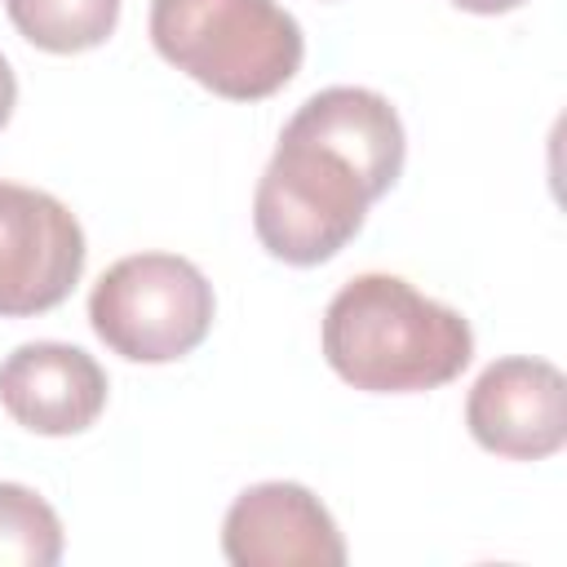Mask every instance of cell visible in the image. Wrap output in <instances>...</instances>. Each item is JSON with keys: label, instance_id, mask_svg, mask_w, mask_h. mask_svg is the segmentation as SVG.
Instances as JSON below:
<instances>
[{"label": "cell", "instance_id": "3957f363", "mask_svg": "<svg viewBox=\"0 0 567 567\" xmlns=\"http://www.w3.org/2000/svg\"><path fill=\"white\" fill-rule=\"evenodd\" d=\"M372 199L346 155L284 128L252 195V230L270 257L319 266L363 230Z\"/></svg>", "mask_w": 567, "mask_h": 567}, {"label": "cell", "instance_id": "5b68a950", "mask_svg": "<svg viewBox=\"0 0 567 567\" xmlns=\"http://www.w3.org/2000/svg\"><path fill=\"white\" fill-rule=\"evenodd\" d=\"M75 213L35 186L0 182V315L27 319L62 306L84 275Z\"/></svg>", "mask_w": 567, "mask_h": 567}, {"label": "cell", "instance_id": "7a4b0ae2", "mask_svg": "<svg viewBox=\"0 0 567 567\" xmlns=\"http://www.w3.org/2000/svg\"><path fill=\"white\" fill-rule=\"evenodd\" d=\"M151 44L230 102L279 93L306 58L301 22L275 0H151Z\"/></svg>", "mask_w": 567, "mask_h": 567}, {"label": "cell", "instance_id": "6da1fadb", "mask_svg": "<svg viewBox=\"0 0 567 567\" xmlns=\"http://www.w3.org/2000/svg\"><path fill=\"white\" fill-rule=\"evenodd\" d=\"M328 368L368 394H421L456 381L474 359L461 310L416 292L399 275H354L323 310Z\"/></svg>", "mask_w": 567, "mask_h": 567}, {"label": "cell", "instance_id": "8992f818", "mask_svg": "<svg viewBox=\"0 0 567 567\" xmlns=\"http://www.w3.org/2000/svg\"><path fill=\"white\" fill-rule=\"evenodd\" d=\"M465 425L496 456L545 461L567 443V377L549 359H496L470 385Z\"/></svg>", "mask_w": 567, "mask_h": 567}, {"label": "cell", "instance_id": "277c9868", "mask_svg": "<svg viewBox=\"0 0 567 567\" xmlns=\"http://www.w3.org/2000/svg\"><path fill=\"white\" fill-rule=\"evenodd\" d=\"M217 297L204 270L177 252H133L106 266L89 292V323L128 363L186 359L213 328Z\"/></svg>", "mask_w": 567, "mask_h": 567}, {"label": "cell", "instance_id": "ba28073f", "mask_svg": "<svg viewBox=\"0 0 567 567\" xmlns=\"http://www.w3.org/2000/svg\"><path fill=\"white\" fill-rule=\"evenodd\" d=\"M0 408L31 434L66 439L102 416L106 372L71 341H27L0 363Z\"/></svg>", "mask_w": 567, "mask_h": 567}, {"label": "cell", "instance_id": "52a82bcc", "mask_svg": "<svg viewBox=\"0 0 567 567\" xmlns=\"http://www.w3.org/2000/svg\"><path fill=\"white\" fill-rule=\"evenodd\" d=\"M221 554L235 567H341L346 540L328 505L301 483H252L221 518Z\"/></svg>", "mask_w": 567, "mask_h": 567}, {"label": "cell", "instance_id": "30bf717a", "mask_svg": "<svg viewBox=\"0 0 567 567\" xmlns=\"http://www.w3.org/2000/svg\"><path fill=\"white\" fill-rule=\"evenodd\" d=\"M4 13L44 53H84L111 40L120 0H4Z\"/></svg>", "mask_w": 567, "mask_h": 567}, {"label": "cell", "instance_id": "9c48e42d", "mask_svg": "<svg viewBox=\"0 0 567 567\" xmlns=\"http://www.w3.org/2000/svg\"><path fill=\"white\" fill-rule=\"evenodd\" d=\"M284 128L315 137V142L332 146L337 155H346L377 199L403 173V151H408L403 120L390 106V97H381L377 89H359V84L319 89L315 97H306L297 106V115Z\"/></svg>", "mask_w": 567, "mask_h": 567}, {"label": "cell", "instance_id": "7c38bea8", "mask_svg": "<svg viewBox=\"0 0 567 567\" xmlns=\"http://www.w3.org/2000/svg\"><path fill=\"white\" fill-rule=\"evenodd\" d=\"M13 102H18V80H13V66H9V58L0 53V128L9 124V115H13Z\"/></svg>", "mask_w": 567, "mask_h": 567}, {"label": "cell", "instance_id": "4fadbf2b", "mask_svg": "<svg viewBox=\"0 0 567 567\" xmlns=\"http://www.w3.org/2000/svg\"><path fill=\"white\" fill-rule=\"evenodd\" d=\"M456 9H465V13H483V18H492V13H509V9H523L527 0H452Z\"/></svg>", "mask_w": 567, "mask_h": 567}, {"label": "cell", "instance_id": "8fae6325", "mask_svg": "<svg viewBox=\"0 0 567 567\" xmlns=\"http://www.w3.org/2000/svg\"><path fill=\"white\" fill-rule=\"evenodd\" d=\"M58 558L62 518L53 505L22 483H0V567H53Z\"/></svg>", "mask_w": 567, "mask_h": 567}]
</instances>
